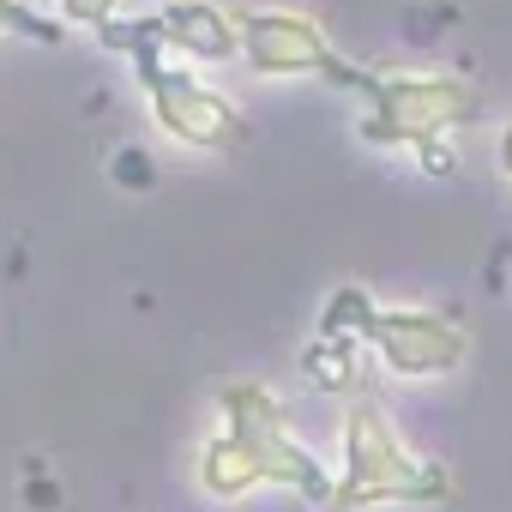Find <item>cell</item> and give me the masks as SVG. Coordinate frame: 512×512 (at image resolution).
Instances as JSON below:
<instances>
[{
  "label": "cell",
  "instance_id": "11",
  "mask_svg": "<svg viewBox=\"0 0 512 512\" xmlns=\"http://www.w3.org/2000/svg\"><path fill=\"white\" fill-rule=\"evenodd\" d=\"M121 0H61V25H85V31H103L115 25Z\"/></svg>",
  "mask_w": 512,
  "mask_h": 512
},
{
  "label": "cell",
  "instance_id": "6",
  "mask_svg": "<svg viewBox=\"0 0 512 512\" xmlns=\"http://www.w3.org/2000/svg\"><path fill=\"white\" fill-rule=\"evenodd\" d=\"M362 350L398 380H440V374L464 368L470 338H464L458 320H446L434 308H374V320L362 332Z\"/></svg>",
  "mask_w": 512,
  "mask_h": 512
},
{
  "label": "cell",
  "instance_id": "5",
  "mask_svg": "<svg viewBox=\"0 0 512 512\" xmlns=\"http://www.w3.org/2000/svg\"><path fill=\"white\" fill-rule=\"evenodd\" d=\"M133 67H139L145 97H151V121H157L175 145H193V151H235V145L247 139V115H241L217 85H205L193 67H169L163 49H139Z\"/></svg>",
  "mask_w": 512,
  "mask_h": 512
},
{
  "label": "cell",
  "instance_id": "8",
  "mask_svg": "<svg viewBox=\"0 0 512 512\" xmlns=\"http://www.w3.org/2000/svg\"><path fill=\"white\" fill-rule=\"evenodd\" d=\"M302 374H308L320 392H344L350 404L368 398V362H362V344H326V338H314L308 356H302Z\"/></svg>",
  "mask_w": 512,
  "mask_h": 512
},
{
  "label": "cell",
  "instance_id": "4",
  "mask_svg": "<svg viewBox=\"0 0 512 512\" xmlns=\"http://www.w3.org/2000/svg\"><path fill=\"white\" fill-rule=\"evenodd\" d=\"M235 43H241V61L260 79H326V85H344L356 97L374 91V73L350 67L332 49V37L320 31V19H308L296 7H241Z\"/></svg>",
  "mask_w": 512,
  "mask_h": 512
},
{
  "label": "cell",
  "instance_id": "14",
  "mask_svg": "<svg viewBox=\"0 0 512 512\" xmlns=\"http://www.w3.org/2000/svg\"><path fill=\"white\" fill-rule=\"evenodd\" d=\"M494 157H500V175L512 181V121L500 127V145H494Z\"/></svg>",
  "mask_w": 512,
  "mask_h": 512
},
{
  "label": "cell",
  "instance_id": "2",
  "mask_svg": "<svg viewBox=\"0 0 512 512\" xmlns=\"http://www.w3.org/2000/svg\"><path fill=\"white\" fill-rule=\"evenodd\" d=\"M217 410H223V440L241 452V464L253 470L260 488H290L302 494L308 506H332V470L290 434V416L278 404V392L266 380H229L217 392Z\"/></svg>",
  "mask_w": 512,
  "mask_h": 512
},
{
  "label": "cell",
  "instance_id": "9",
  "mask_svg": "<svg viewBox=\"0 0 512 512\" xmlns=\"http://www.w3.org/2000/svg\"><path fill=\"white\" fill-rule=\"evenodd\" d=\"M374 308H380V302H374L362 284H344V290L326 302V314H320V332H314V338H326V344H362V332H368Z\"/></svg>",
  "mask_w": 512,
  "mask_h": 512
},
{
  "label": "cell",
  "instance_id": "10",
  "mask_svg": "<svg viewBox=\"0 0 512 512\" xmlns=\"http://www.w3.org/2000/svg\"><path fill=\"white\" fill-rule=\"evenodd\" d=\"M0 37H25V43H43V49H61L67 43V25L37 13L31 0H0Z\"/></svg>",
  "mask_w": 512,
  "mask_h": 512
},
{
  "label": "cell",
  "instance_id": "3",
  "mask_svg": "<svg viewBox=\"0 0 512 512\" xmlns=\"http://www.w3.org/2000/svg\"><path fill=\"white\" fill-rule=\"evenodd\" d=\"M476 109H482V97L452 73H380L356 133H362V145H380V151H392V145L422 151V145L458 133Z\"/></svg>",
  "mask_w": 512,
  "mask_h": 512
},
{
  "label": "cell",
  "instance_id": "12",
  "mask_svg": "<svg viewBox=\"0 0 512 512\" xmlns=\"http://www.w3.org/2000/svg\"><path fill=\"white\" fill-rule=\"evenodd\" d=\"M115 175H121L127 187H151V157H145V151H121Z\"/></svg>",
  "mask_w": 512,
  "mask_h": 512
},
{
  "label": "cell",
  "instance_id": "7",
  "mask_svg": "<svg viewBox=\"0 0 512 512\" xmlns=\"http://www.w3.org/2000/svg\"><path fill=\"white\" fill-rule=\"evenodd\" d=\"M151 25H157L163 55L175 49V55H187L193 67H223V61L241 55V43H235V13L217 7V0H169L163 13H151Z\"/></svg>",
  "mask_w": 512,
  "mask_h": 512
},
{
  "label": "cell",
  "instance_id": "1",
  "mask_svg": "<svg viewBox=\"0 0 512 512\" xmlns=\"http://www.w3.org/2000/svg\"><path fill=\"white\" fill-rule=\"evenodd\" d=\"M440 500H452L446 464L422 458L374 398H356V404L344 410V470H338V482H332V512L440 506Z\"/></svg>",
  "mask_w": 512,
  "mask_h": 512
},
{
  "label": "cell",
  "instance_id": "13",
  "mask_svg": "<svg viewBox=\"0 0 512 512\" xmlns=\"http://www.w3.org/2000/svg\"><path fill=\"white\" fill-rule=\"evenodd\" d=\"M416 157H422V169H440V175L452 169V145H446V139H434V145H422Z\"/></svg>",
  "mask_w": 512,
  "mask_h": 512
}]
</instances>
